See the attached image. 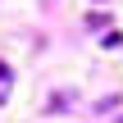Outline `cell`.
<instances>
[{
	"label": "cell",
	"mask_w": 123,
	"mask_h": 123,
	"mask_svg": "<svg viewBox=\"0 0 123 123\" xmlns=\"http://www.w3.org/2000/svg\"><path fill=\"white\" fill-rule=\"evenodd\" d=\"M9 87H14V73H9V64L0 59V105H5V96H9Z\"/></svg>",
	"instance_id": "1"
},
{
	"label": "cell",
	"mask_w": 123,
	"mask_h": 123,
	"mask_svg": "<svg viewBox=\"0 0 123 123\" xmlns=\"http://www.w3.org/2000/svg\"><path fill=\"white\" fill-rule=\"evenodd\" d=\"M119 119H123V114H119Z\"/></svg>",
	"instance_id": "2"
}]
</instances>
